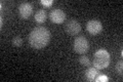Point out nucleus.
I'll return each instance as SVG.
<instances>
[{"instance_id":"f257e3e1","label":"nucleus","mask_w":123,"mask_h":82,"mask_svg":"<svg viewBox=\"0 0 123 82\" xmlns=\"http://www.w3.org/2000/svg\"><path fill=\"white\" fill-rule=\"evenodd\" d=\"M50 40V32L45 27H36L29 34V43L35 49H41L45 47Z\"/></svg>"},{"instance_id":"f03ea898","label":"nucleus","mask_w":123,"mask_h":82,"mask_svg":"<svg viewBox=\"0 0 123 82\" xmlns=\"http://www.w3.org/2000/svg\"><path fill=\"white\" fill-rule=\"evenodd\" d=\"M110 64V53L105 48L98 49L93 56V66L98 70L106 69Z\"/></svg>"},{"instance_id":"7ed1b4c3","label":"nucleus","mask_w":123,"mask_h":82,"mask_svg":"<svg viewBox=\"0 0 123 82\" xmlns=\"http://www.w3.org/2000/svg\"><path fill=\"white\" fill-rule=\"evenodd\" d=\"M89 48V42L84 36H78L74 41V50L77 53H85Z\"/></svg>"},{"instance_id":"20e7f679","label":"nucleus","mask_w":123,"mask_h":82,"mask_svg":"<svg viewBox=\"0 0 123 82\" xmlns=\"http://www.w3.org/2000/svg\"><path fill=\"white\" fill-rule=\"evenodd\" d=\"M49 19L55 24H62L66 19V13H65V11L63 9L55 8V9H52L49 13Z\"/></svg>"},{"instance_id":"39448f33","label":"nucleus","mask_w":123,"mask_h":82,"mask_svg":"<svg viewBox=\"0 0 123 82\" xmlns=\"http://www.w3.org/2000/svg\"><path fill=\"white\" fill-rule=\"evenodd\" d=\"M86 29L91 35H98L103 31V24L98 19H90L86 24Z\"/></svg>"},{"instance_id":"423d86ee","label":"nucleus","mask_w":123,"mask_h":82,"mask_svg":"<svg viewBox=\"0 0 123 82\" xmlns=\"http://www.w3.org/2000/svg\"><path fill=\"white\" fill-rule=\"evenodd\" d=\"M18 13L20 17L24 19H27L33 13V6L29 2H23L18 5Z\"/></svg>"},{"instance_id":"0eeeda50","label":"nucleus","mask_w":123,"mask_h":82,"mask_svg":"<svg viewBox=\"0 0 123 82\" xmlns=\"http://www.w3.org/2000/svg\"><path fill=\"white\" fill-rule=\"evenodd\" d=\"M65 29L69 35H76L81 31V25L77 19H70L67 22Z\"/></svg>"},{"instance_id":"6e6552de","label":"nucleus","mask_w":123,"mask_h":82,"mask_svg":"<svg viewBox=\"0 0 123 82\" xmlns=\"http://www.w3.org/2000/svg\"><path fill=\"white\" fill-rule=\"evenodd\" d=\"M98 75V69L94 68V67H91V68H88L86 71H85V78L87 81H94L95 77Z\"/></svg>"},{"instance_id":"1a4fd4ad","label":"nucleus","mask_w":123,"mask_h":82,"mask_svg":"<svg viewBox=\"0 0 123 82\" xmlns=\"http://www.w3.org/2000/svg\"><path fill=\"white\" fill-rule=\"evenodd\" d=\"M47 19V13L44 9H39L37 10V13H35V21L38 24H42L45 22V19Z\"/></svg>"},{"instance_id":"9d476101","label":"nucleus","mask_w":123,"mask_h":82,"mask_svg":"<svg viewBox=\"0 0 123 82\" xmlns=\"http://www.w3.org/2000/svg\"><path fill=\"white\" fill-rule=\"evenodd\" d=\"M11 43H12L13 46L20 47V46L23 45V39H22V37H20V36H15V37L12 38V40H11Z\"/></svg>"},{"instance_id":"9b49d317","label":"nucleus","mask_w":123,"mask_h":82,"mask_svg":"<svg viewBox=\"0 0 123 82\" xmlns=\"http://www.w3.org/2000/svg\"><path fill=\"white\" fill-rule=\"evenodd\" d=\"M79 63L81 64L82 66H89L90 65V61H89V58H88L87 57L81 56L79 57Z\"/></svg>"},{"instance_id":"f8f14e48","label":"nucleus","mask_w":123,"mask_h":82,"mask_svg":"<svg viewBox=\"0 0 123 82\" xmlns=\"http://www.w3.org/2000/svg\"><path fill=\"white\" fill-rule=\"evenodd\" d=\"M116 71H117L118 74L122 75V72H123V62L122 61L117 62V64H116Z\"/></svg>"},{"instance_id":"ddd939ff","label":"nucleus","mask_w":123,"mask_h":82,"mask_svg":"<svg viewBox=\"0 0 123 82\" xmlns=\"http://www.w3.org/2000/svg\"><path fill=\"white\" fill-rule=\"evenodd\" d=\"M108 80H109V78L106 75H98L94 79V81H97V82H107Z\"/></svg>"},{"instance_id":"4468645a","label":"nucleus","mask_w":123,"mask_h":82,"mask_svg":"<svg viewBox=\"0 0 123 82\" xmlns=\"http://www.w3.org/2000/svg\"><path fill=\"white\" fill-rule=\"evenodd\" d=\"M53 3V0H41V4L44 6H50Z\"/></svg>"}]
</instances>
